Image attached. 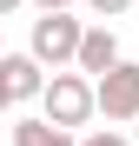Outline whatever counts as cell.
Masks as SVG:
<instances>
[{"instance_id": "1", "label": "cell", "mask_w": 139, "mask_h": 146, "mask_svg": "<svg viewBox=\"0 0 139 146\" xmlns=\"http://www.w3.org/2000/svg\"><path fill=\"white\" fill-rule=\"evenodd\" d=\"M93 113H99V106H93V80H86V73H53V80H46V93H40V119H46V126L73 133V126H86Z\"/></svg>"}, {"instance_id": "2", "label": "cell", "mask_w": 139, "mask_h": 146, "mask_svg": "<svg viewBox=\"0 0 139 146\" xmlns=\"http://www.w3.org/2000/svg\"><path fill=\"white\" fill-rule=\"evenodd\" d=\"M80 33H86V20H73V13H40L33 20V46L27 53L40 60V66H73V53H80Z\"/></svg>"}, {"instance_id": "3", "label": "cell", "mask_w": 139, "mask_h": 146, "mask_svg": "<svg viewBox=\"0 0 139 146\" xmlns=\"http://www.w3.org/2000/svg\"><path fill=\"white\" fill-rule=\"evenodd\" d=\"M93 106H99L113 126L139 119V60H119L113 73H99V80H93Z\"/></svg>"}, {"instance_id": "4", "label": "cell", "mask_w": 139, "mask_h": 146, "mask_svg": "<svg viewBox=\"0 0 139 146\" xmlns=\"http://www.w3.org/2000/svg\"><path fill=\"white\" fill-rule=\"evenodd\" d=\"M113 66H119V33L93 20V27L80 33V53H73V73H86V80H99V73H113Z\"/></svg>"}, {"instance_id": "5", "label": "cell", "mask_w": 139, "mask_h": 146, "mask_svg": "<svg viewBox=\"0 0 139 146\" xmlns=\"http://www.w3.org/2000/svg\"><path fill=\"white\" fill-rule=\"evenodd\" d=\"M0 80H7V100H13V106H27V100L46 93V66H40L33 53H0Z\"/></svg>"}, {"instance_id": "6", "label": "cell", "mask_w": 139, "mask_h": 146, "mask_svg": "<svg viewBox=\"0 0 139 146\" xmlns=\"http://www.w3.org/2000/svg\"><path fill=\"white\" fill-rule=\"evenodd\" d=\"M13 146H80V139L46 126V119H13Z\"/></svg>"}, {"instance_id": "7", "label": "cell", "mask_w": 139, "mask_h": 146, "mask_svg": "<svg viewBox=\"0 0 139 146\" xmlns=\"http://www.w3.org/2000/svg\"><path fill=\"white\" fill-rule=\"evenodd\" d=\"M86 7H93V13H99V27H106V20H119V13L132 7V0H86Z\"/></svg>"}, {"instance_id": "8", "label": "cell", "mask_w": 139, "mask_h": 146, "mask_svg": "<svg viewBox=\"0 0 139 146\" xmlns=\"http://www.w3.org/2000/svg\"><path fill=\"white\" fill-rule=\"evenodd\" d=\"M80 146H132V139H126V133H113V126H99V133H86Z\"/></svg>"}, {"instance_id": "9", "label": "cell", "mask_w": 139, "mask_h": 146, "mask_svg": "<svg viewBox=\"0 0 139 146\" xmlns=\"http://www.w3.org/2000/svg\"><path fill=\"white\" fill-rule=\"evenodd\" d=\"M27 7H40V13H73V0H27Z\"/></svg>"}, {"instance_id": "10", "label": "cell", "mask_w": 139, "mask_h": 146, "mask_svg": "<svg viewBox=\"0 0 139 146\" xmlns=\"http://www.w3.org/2000/svg\"><path fill=\"white\" fill-rule=\"evenodd\" d=\"M13 7H27V0H0V20H7V13H13Z\"/></svg>"}, {"instance_id": "11", "label": "cell", "mask_w": 139, "mask_h": 146, "mask_svg": "<svg viewBox=\"0 0 139 146\" xmlns=\"http://www.w3.org/2000/svg\"><path fill=\"white\" fill-rule=\"evenodd\" d=\"M0 113H13V100H7V80H0Z\"/></svg>"}]
</instances>
